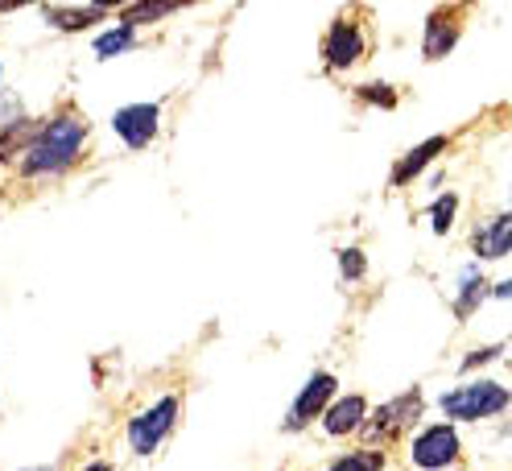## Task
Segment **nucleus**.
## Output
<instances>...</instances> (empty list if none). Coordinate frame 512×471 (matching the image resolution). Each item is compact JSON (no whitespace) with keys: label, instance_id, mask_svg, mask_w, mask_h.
I'll return each mask as SVG.
<instances>
[{"label":"nucleus","instance_id":"1","mask_svg":"<svg viewBox=\"0 0 512 471\" xmlns=\"http://www.w3.org/2000/svg\"><path fill=\"white\" fill-rule=\"evenodd\" d=\"M83 141H87V120L75 116V112H62L34 137V145L25 149L21 170L25 174H62V170H71Z\"/></svg>","mask_w":512,"mask_h":471},{"label":"nucleus","instance_id":"2","mask_svg":"<svg viewBox=\"0 0 512 471\" xmlns=\"http://www.w3.org/2000/svg\"><path fill=\"white\" fill-rule=\"evenodd\" d=\"M442 414L451 422H484V418H496L512 405V393L496 381H471V385H459L451 393H442Z\"/></svg>","mask_w":512,"mask_h":471},{"label":"nucleus","instance_id":"3","mask_svg":"<svg viewBox=\"0 0 512 471\" xmlns=\"http://www.w3.org/2000/svg\"><path fill=\"white\" fill-rule=\"evenodd\" d=\"M418 414H422V393L413 389V393H401V397H393V401H384L380 410H376V418H364V438L376 447V443H389V438H397L401 430H409L413 422H418Z\"/></svg>","mask_w":512,"mask_h":471},{"label":"nucleus","instance_id":"4","mask_svg":"<svg viewBox=\"0 0 512 471\" xmlns=\"http://www.w3.org/2000/svg\"><path fill=\"white\" fill-rule=\"evenodd\" d=\"M174 422H178V397H162L153 410H145V414H137L133 422H128V447H133L137 455H153L166 443Z\"/></svg>","mask_w":512,"mask_h":471},{"label":"nucleus","instance_id":"5","mask_svg":"<svg viewBox=\"0 0 512 471\" xmlns=\"http://www.w3.org/2000/svg\"><path fill=\"white\" fill-rule=\"evenodd\" d=\"M413 463L418 467H446V463H455L459 459V434H455V426H446V422H438V426H426L418 438H413Z\"/></svg>","mask_w":512,"mask_h":471},{"label":"nucleus","instance_id":"6","mask_svg":"<svg viewBox=\"0 0 512 471\" xmlns=\"http://www.w3.org/2000/svg\"><path fill=\"white\" fill-rule=\"evenodd\" d=\"M157 116H162L157 104H128L112 116V129L128 149H145L157 137Z\"/></svg>","mask_w":512,"mask_h":471},{"label":"nucleus","instance_id":"7","mask_svg":"<svg viewBox=\"0 0 512 471\" xmlns=\"http://www.w3.org/2000/svg\"><path fill=\"white\" fill-rule=\"evenodd\" d=\"M463 9H434L430 13V21H426V38H422V54H426V62H438V58H446L455 50V42H459V34H463Z\"/></svg>","mask_w":512,"mask_h":471},{"label":"nucleus","instance_id":"8","mask_svg":"<svg viewBox=\"0 0 512 471\" xmlns=\"http://www.w3.org/2000/svg\"><path fill=\"white\" fill-rule=\"evenodd\" d=\"M323 58H327L331 71L356 67V62L364 58V34H360V25L356 21H335L327 42H323Z\"/></svg>","mask_w":512,"mask_h":471},{"label":"nucleus","instance_id":"9","mask_svg":"<svg viewBox=\"0 0 512 471\" xmlns=\"http://www.w3.org/2000/svg\"><path fill=\"white\" fill-rule=\"evenodd\" d=\"M331 397H335V376H331V372H314L310 381H306V389H302V397L294 401L290 418H285V430H302V426H310L314 414H323V410H327V401H331Z\"/></svg>","mask_w":512,"mask_h":471},{"label":"nucleus","instance_id":"10","mask_svg":"<svg viewBox=\"0 0 512 471\" xmlns=\"http://www.w3.org/2000/svg\"><path fill=\"white\" fill-rule=\"evenodd\" d=\"M475 253H479V261H500L512 253V211L496 215L492 224L475 232Z\"/></svg>","mask_w":512,"mask_h":471},{"label":"nucleus","instance_id":"11","mask_svg":"<svg viewBox=\"0 0 512 471\" xmlns=\"http://www.w3.org/2000/svg\"><path fill=\"white\" fill-rule=\"evenodd\" d=\"M364 418H368V401L351 393V397H343V401L331 405L327 418H323V426H327V434L343 438V434H356V430L364 426Z\"/></svg>","mask_w":512,"mask_h":471},{"label":"nucleus","instance_id":"12","mask_svg":"<svg viewBox=\"0 0 512 471\" xmlns=\"http://www.w3.org/2000/svg\"><path fill=\"white\" fill-rule=\"evenodd\" d=\"M446 145H451L446 137H430V141H422V145H413V149L401 157V162L393 166V186H405L409 178H418V174H422V170L434 162V157H438Z\"/></svg>","mask_w":512,"mask_h":471},{"label":"nucleus","instance_id":"13","mask_svg":"<svg viewBox=\"0 0 512 471\" xmlns=\"http://www.w3.org/2000/svg\"><path fill=\"white\" fill-rule=\"evenodd\" d=\"M186 5H195V0H133V5L124 9V21L128 25H153V21H162Z\"/></svg>","mask_w":512,"mask_h":471},{"label":"nucleus","instance_id":"14","mask_svg":"<svg viewBox=\"0 0 512 471\" xmlns=\"http://www.w3.org/2000/svg\"><path fill=\"white\" fill-rule=\"evenodd\" d=\"M488 298V281H484V273H479V265H467L463 269V277H459V298H455V314L459 319H467V314Z\"/></svg>","mask_w":512,"mask_h":471},{"label":"nucleus","instance_id":"15","mask_svg":"<svg viewBox=\"0 0 512 471\" xmlns=\"http://www.w3.org/2000/svg\"><path fill=\"white\" fill-rule=\"evenodd\" d=\"M104 17V9H62V5H50L46 9V21L54 25V29H67V34H75V29H91L95 21Z\"/></svg>","mask_w":512,"mask_h":471},{"label":"nucleus","instance_id":"16","mask_svg":"<svg viewBox=\"0 0 512 471\" xmlns=\"http://www.w3.org/2000/svg\"><path fill=\"white\" fill-rule=\"evenodd\" d=\"M133 42H137V25L120 21L116 29H108V34L95 42V58H116V54H124V50H133Z\"/></svg>","mask_w":512,"mask_h":471},{"label":"nucleus","instance_id":"17","mask_svg":"<svg viewBox=\"0 0 512 471\" xmlns=\"http://www.w3.org/2000/svg\"><path fill=\"white\" fill-rule=\"evenodd\" d=\"M38 133H42L38 124H13V129H5V137H0V162H13V149L25 153Z\"/></svg>","mask_w":512,"mask_h":471},{"label":"nucleus","instance_id":"18","mask_svg":"<svg viewBox=\"0 0 512 471\" xmlns=\"http://www.w3.org/2000/svg\"><path fill=\"white\" fill-rule=\"evenodd\" d=\"M455 211H459V195H438V203L430 207V219H434V232H438V236L451 232Z\"/></svg>","mask_w":512,"mask_h":471},{"label":"nucleus","instance_id":"19","mask_svg":"<svg viewBox=\"0 0 512 471\" xmlns=\"http://www.w3.org/2000/svg\"><path fill=\"white\" fill-rule=\"evenodd\" d=\"M339 269H343L347 281H360L368 273V261H364L360 248H343V253H339Z\"/></svg>","mask_w":512,"mask_h":471},{"label":"nucleus","instance_id":"20","mask_svg":"<svg viewBox=\"0 0 512 471\" xmlns=\"http://www.w3.org/2000/svg\"><path fill=\"white\" fill-rule=\"evenodd\" d=\"M347 467H384V455L380 451H356V455L335 459V471H347Z\"/></svg>","mask_w":512,"mask_h":471},{"label":"nucleus","instance_id":"21","mask_svg":"<svg viewBox=\"0 0 512 471\" xmlns=\"http://www.w3.org/2000/svg\"><path fill=\"white\" fill-rule=\"evenodd\" d=\"M360 100L380 104V108H393V104H397V96L389 91V83H368V87H360Z\"/></svg>","mask_w":512,"mask_h":471},{"label":"nucleus","instance_id":"22","mask_svg":"<svg viewBox=\"0 0 512 471\" xmlns=\"http://www.w3.org/2000/svg\"><path fill=\"white\" fill-rule=\"evenodd\" d=\"M496 352H500V348H479L475 356H467V360H463V372H471V368H479V364H488V360H496Z\"/></svg>","mask_w":512,"mask_h":471},{"label":"nucleus","instance_id":"23","mask_svg":"<svg viewBox=\"0 0 512 471\" xmlns=\"http://www.w3.org/2000/svg\"><path fill=\"white\" fill-rule=\"evenodd\" d=\"M133 0H95V9H104V13H112V9H128Z\"/></svg>","mask_w":512,"mask_h":471},{"label":"nucleus","instance_id":"24","mask_svg":"<svg viewBox=\"0 0 512 471\" xmlns=\"http://www.w3.org/2000/svg\"><path fill=\"white\" fill-rule=\"evenodd\" d=\"M25 5H34V0H0V13H13V9H25Z\"/></svg>","mask_w":512,"mask_h":471},{"label":"nucleus","instance_id":"25","mask_svg":"<svg viewBox=\"0 0 512 471\" xmlns=\"http://www.w3.org/2000/svg\"><path fill=\"white\" fill-rule=\"evenodd\" d=\"M492 294H496V298H512V277H508V281H500V286H496Z\"/></svg>","mask_w":512,"mask_h":471}]
</instances>
